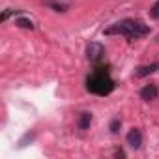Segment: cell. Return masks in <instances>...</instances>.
<instances>
[{"label": "cell", "mask_w": 159, "mask_h": 159, "mask_svg": "<svg viewBox=\"0 0 159 159\" xmlns=\"http://www.w3.org/2000/svg\"><path fill=\"white\" fill-rule=\"evenodd\" d=\"M150 34V26L139 19H122L105 30V36H125L129 39H139Z\"/></svg>", "instance_id": "cell-1"}, {"label": "cell", "mask_w": 159, "mask_h": 159, "mask_svg": "<svg viewBox=\"0 0 159 159\" xmlns=\"http://www.w3.org/2000/svg\"><path fill=\"white\" fill-rule=\"evenodd\" d=\"M116 88L112 77L109 73L107 67L103 66H98L88 77H86V90L90 94H96V96H109L112 90Z\"/></svg>", "instance_id": "cell-2"}, {"label": "cell", "mask_w": 159, "mask_h": 159, "mask_svg": "<svg viewBox=\"0 0 159 159\" xmlns=\"http://www.w3.org/2000/svg\"><path fill=\"white\" fill-rule=\"evenodd\" d=\"M86 58H88L92 64H99V62L105 58V47H103L101 43H98V41L88 43V47H86Z\"/></svg>", "instance_id": "cell-3"}, {"label": "cell", "mask_w": 159, "mask_h": 159, "mask_svg": "<svg viewBox=\"0 0 159 159\" xmlns=\"http://www.w3.org/2000/svg\"><path fill=\"white\" fill-rule=\"evenodd\" d=\"M125 140H127V146H129V148H133V150H139V148L142 146V133H140V129L133 127V129L127 133Z\"/></svg>", "instance_id": "cell-4"}, {"label": "cell", "mask_w": 159, "mask_h": 159, "mask_svg": "<svg viewBox=\"0 0 159 159\" xmlns=\"http://www.w3.org/2000/svg\"><path fill=\"white\" fill-rule=\"evenodd\" d=\"M157 94H159V90H157L155 84H146V86L140 90V98H142L144 101H152V99H155Z\"/></svg>", "instance_id": "cell-5"}, {"label": "cell", "mask_w": 159, "mask_h": 159, "mask_svg": "<svg viewBox=\"0 0 159 159\" xmlns=\"http://www.w3.org/2000/svg\"><path fill=\"white\" fill-rule=\"evenodd\" d=\"M90 124H92V114L90 112H81L79 114V122H77V125H79V129H83V131H86L88 127H90Z\"/></svg>", "instance_id": "cell-6"}, {"label": "cell", "mask_w": 159, "mask_h": 159, "mask_svg": "<svg viewBox=\"0 0 159 159\" xmlns=\"http://www.w3.org/2000/svg\"><path fill=\"white\" fill-rule=\"evenodd\" d=\"M157 69H159V64L153 62V64H150V66H140V67L135 71V75H137V77H146V75H150V73H153V71H157Z\"/></svg>", "instance_id": "cell-7"}, {"label": "cell", "mask_w": 159, "mask_h": 159, "mask_svg": "<svg viewBox=\"0 0 159 159\" xmlns=\"http://www.w3.org/2000/svg\"><path fill=\"white\" fill-rule=\"evenodd\" d=\"M15 25L21 26V28H28V30H34L36 28V23L32 19H28V17H17L15 19Z\"/></svg>", "instance_id": "cell-8"}, {"label": "cell", "mask_w": 159, "mask_h": 159, "mask_svg": "<svg viewBox=\"0 0 159 159\" xmlns=\"http://www.w3.org/2000/svg\"><path fill=\"white\" fill-rule=\"evenodd\" d=\"M150 17H152V19H159V0L150 8Z\"/></svg>", "instance_id": "cell-9"}, {"label": "cell", "mask_w": 159, "mask_h": 159, "mask_svg": "<svg viewBox=\"0 0 159 159\" xmlns=\"http://www.w3.org/2000/svg\"><path fill=\"white\" fill-rule=\"evenodd\" d=\"M120 125H122V122H120V120H112V122H111V125H109V129H111V133H118V129H120Z\"/></svg>", "instance_id": "cell-10"}]
</instances>
